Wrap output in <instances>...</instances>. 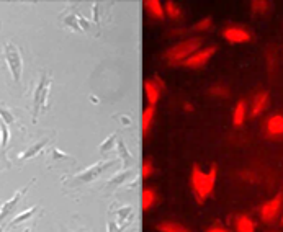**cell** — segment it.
I'll use <instances>...</instances> for the list:
<instances>
[{
  "mask_svg": "<svg viewBox=\"0 0 283 232\" xmlns=\"http://www.w3.org/2000/svg\"><path fill=\"white\" fill-rule=\"evenodd\" d=\"M216 174H218L216 165H211V169L208 172H203L198 164L193 165L192 177H190V185H192V191L198 203H203L213 193L215 183H216Z\"/></svg>",
  "mask_w": 283,
  "mask_h": 232,
  "instance_id": "obj_1",
  "label": "cell"
},
{
  "mask_svg": "<svg viewBox=\"0 0 283 232\" xmlns=\"http://www.w3.org/2000/svg\"><path fill=\"white\" fill-rule=\"evenodd\" d=\"M200 46H201V38H188L185 41L177 43L170 49H167L164 52L162 57L166 59L167 64H170V65L183 64L190 56L195 54L196 49H200Z\"/></svg>",
  "mask_w": 283,
  "mask_h": 232,
  "instance_id": "obj_2",
  "label": "cell"
},
{
  "mask_svg": "<svg viewBox=\"0 0 283 232\" xmlns=\"http://www.w3.org/2000/svg\"><path fill=\"white\" fill-rule=\"evenodd\" d=\"M164 89H166V84H164V81L157 74L151 79V81L144 82V92H146V98L151 107H154V105L159 102Z\"/></svg>",
  "mask_w": 283,
  "mask_h": 232,
  "instance_id": "obj_3",
  "label": "cell"
},
{
  "mask_svg": "<svg viewBox=\"0 0 283 232\" xmlns=\"http://www.w3.org/2000/svg\"><path fill=\"white\" fill-rule=\"evenodd\" d=\"M281 204H283V193H278L272 200H268L267 203L262 204L260 208V217L264 222H272L275 217L278 216L280 209H281Z\"/></svg>",
  "mask_w": 283,
  "mask_h": 232,
  "instance_id": "obj_4",
  "label": "cell"
},
{
  "mask_svg": "<svg viewBox=\"0 0 283 232\" xmlns=\"http://www.w3.org/2000/svg\"><path fill=\"white\" fill-rule=\"evenodd\" d=\"M215 52H216V46H209L206 49H200V51H196L195 54L190 56L187 61L183 62V65H185V67H190V69L201 67V65H205L209 59H211Z\"/></svg>",
  "mask_w": 283,
  "mask_h": 232,
  "instance_id": "obj_5",
  "label": "cell"
},
{
  "mask_svg": "<svg viewBox=\"0 0 283 232\" xmlns=\"http://www.w3.org/2000/svg\"><path fill=\"white\" fill-rule=\"evenodd\" d=\"M223 36L229 43H247L251 39V33L241 26H226L223 30Z\"/></svg>",
  "mask_w": 283,
  "mask_h": 232,
  "instance_id": "obj_6",
  "label": "cell"
},
{
  "mask_svg": "<svg viewBox=\"0 0 283 232\" xmlns=\"http://www.w3.org/2000/svg\"><path fill=\"white\" fill-rule=\"evenodd\" d=\"M265 131L270 137H281L283 136V115H273L267 119Z\"/></svg>",
  "mask_w": 283,
  "mask_h": 232,
  "instance_id": "obj_7",
  "label": "cell"
},
{
  "mask_svg": "<svg viewBox=\"0 0 283 232\" xmlns=\"http://www.w3.org/2000/svg\"><path fill=\"white\" fill-rule=\"evenodd\" d=\"M144 7H146L149 15L156 20H164L166 17V12H164V7L159 0H148V2H144Z\"/></svg>",
  "mask_w": 283,
  "mask_h": 232,
  "instance_id": "obj_8",
  "label": "cell"
},
{
  "mask_svg": "<svg viewBox=\"0 0 283 232\" xmlns=\"http://www.w3.org/2000/svg\"><path fill=\"white\" fill-rule=\"evenodd\" d=\"M268 105V94L267 92H260L254 97V102H252V116H259L262 111L267 108Z\"/></svg>",
  "mask_w": 283,
  "mask_h": 232,
  "instance_id": "obj_9",
  "label": "cell"
},
{
  "mask_svg": "<svg viewBox=\"0 0 283 232\" xmlns=\"http://www.w3.org/2000/svg\"><path fill=\"white\" fill-rule=\"evenodd\" d=\"M157 203V195L153 188H144L141 195V204L144 211H149Z\"/></svg>",
  "mask_w": 283,
  "mask_h": 232,
  "instance_id": "obj_10",
  "label": "cell"
},
{
  "mask_svg": "<svg viewBox=\"0 0 283 232\" xmlns=\"http://www.w3.org/2000/svg\"><path fill=\"white\" fill-rule=\"evenodd\" d=\"M236 232H255V224L249 216L236 217Z\"/></svg>",
  "mask_w": 283,
  "mask_h": 232,
  "instance_id": "obj_11",
  "label": "cell"
},
{
  "mask_svg": "<svg viewBox=\"0 0 283 232\" xmlns=\"http://www.w3.org/2000/svg\"><path fill=\"white\" fill-rule=\"evenodd\" d=\"M157 230L159 232H190V229L174 221H164L161 224H157Z\"/></svg>",
  "mask_w": 283,
  "mask_h": 232,
  "instance_id": "obj_12",
  "label": "cell"
},
{
  "mask_svg": "<svg viewBox=\"0 0 283 232\" xmlns=\"http://www.w3.org/2000/svg\"><path fill=\"white\" fill-rule=\"evenodd\" d=\"M154 116H156V108L154 107H149L143 111V134L148 136V132L151 129V124L154 121Z\"/></svg>",
  "mask_w": 283,
  "mask_h": 232,
  "instance_id": "obj_13",
  "label": "cell"
},
{
  "mask_svg": "<svg viewBox=\"0 0 283 232\" xmlns=\"http://www.w3.org/2000/svg\"><path fill=\"white\" fill-rule=\"evenodd\" d=\"M246 115H247L246 103L241 100V102H238V105H236V108L233 111V123H234V126H242V123H244V119H246Z\"/></svg>",
  "mask_w": 283,
  "mask_h": 232,
  "instance_id": "obj_14",
  "label": "cell"
},
{
  "mask_svg": "<svg viewBox=\"0 0 283 232\" xmlns=\"http://www.w3.org/2000/svg\"><path fill=\"white\" fill-rule=\"evenodd\" d=\"M7 49H9V51H7V57H9V61H10L12 70H13V74H15V77H18V74H20V59H18V54H17L15 48H12V46H9Z\"/></svg>",
  "mask_w": 283,
  "mask_h": 232,
  "instance_id": "obj_15",
  "label": "cell"
},
{
  "mask_svg": "<svg viewBox=\"0 0 283 232\" xmlns=\"http://www.w3.org/2000/svg\"><path fill=\"white\" fill-rule=\"evenodd\" d=\"M164 12H166V15L172 20H179L182 17V9L177 7L175 2H166V7H164Z\"/></svg>",
  "mask_w": 283,
  "mask_h": 232,
  "instance_id": "obj_16",
  "label": "cell"
},
{
  "mask_svg": "<svg viewBox=\"0 0 283 232\" xmlns=\"http://www.w3.org/2000/svg\"><path fill=\"white\" fill-rule=\"evenodd\" d=\"M209 94H211L213 97L228 98V97H229V90L225 87V85H213V87L209 89Z\"/></svg>",
  "mask_w": 283,
  "mask_h": 232,
  "instance_id": "obj_17",
  "label": "cell"
},
{
  "mask_svg": "<svg viewBox=\"0 0 283 232\" xmlns=\"http://www.w3.org/2000/svg\"><path fill=\"white\" fill-rule=\"evenodd\" d=\"M143 178H149L151 175L154 174V167H153V162H151V159H146V161L143 162Z\"/></svg>",
  "mask_w": 283,
  "mask_h": 232,
  "instance_id": "obj_18",
  "label": "cell"
},
{
  "mask_svg": "<svg viewBox=\"0 0 283 232\" xmlns=\"http://www.w3.org/2000/svg\"><path fill=\"white\" fill-rule=\"evenodd\" d=\"M267 9H268V2H265V0H255V2H252L254 13H265Z\"/></svg>",
  "mask_w": 283,
  "mask_h": 232,
  "instance_id": "obj_19",
  "label": "cell"
},
{
  "mask_svg": "<svg viewBox=\"0 0 283 232\" xmlns=\"http://www.w3.org/2000/svg\"><path fill=\"white\" fill-rule=\"evenodd\" d=\"M209 26H211V18H203V20H200L198 23H195V26H193V30L195 31H205V30H208Z\"/></svg>",
  "mask_w": 283,
  "mask_h": 232,
  "instance_id": "obj_20",
  "label": "cell"
},
{
  "mask_svg": "<svg viewBox=\"0 0 283 232\" xmlns=\"http://www.w3.org/2000/svg\"><path fill=\"white\" fill-rule=\"evenodd\" d=\"M206 232H229V230L226 227H223L221 224H213L211 227L206 229Z\"/></svg>",
  "mask_w": 283,
  "mask_h": 232,
  "instance_id": "obj_21",
  "label": "cell"
},
{
  "mask_svg": "<svg viewBox=\"0 0 283 232\" xmlns=\"http://www.w3.org/2000/svg\"><path fill=\"white\" fill-rule=\"evenodd\" d=\"M241 178H244V180H247V178H249V182L257 180V177H255L252 172H241Z\"/></svg>",
  "mask_w": 283,
  "mask_h": 232,
  "instance_id": "obj_22",
  "label": "cell"
},
{
  "mask_svg": "<svg viewBox=\"0 0 283 232\" xmlns=\"http://www.w3.org/2000/svg\"><path fill=\"white\" fill-rule=\"evenodd\" d=\"M33 213V209H30V211H26V213L25 214H20L18 217H17V219H15V222H20V221H23V219H26V217H28L30 214Z\"/></svg>",
  "mask_w": 283,
  "mask_h": 232,
  "instance_id": "obj_23",
  "label": "cell"
},
{
  "mask_svg": "<svg viewBox=\"0 0 283 232\" xmlns=\"http://www.w3.org/2000/svg\"><path fill=\"white\" fill-rule=\"evenodd\" d=\"M7 137H9V131H7L5 126H2V144H4V145H5V142H7Z\"/></svg>",
  "mask_w": 283,
  "mask_h": 232,
  "instance_id": "obj_24",
  "label": "cell"
},
{
  "mask_svg": "<svg viewBox=\"0 0 283 232\" xmlns=\"http://www.w3.org/2000/svg\"><path fill=\"white\" fill-rule=\"evenodd\" d=\"M183 110H185V111H188V113H192V111L195 110V107H193L192 103H185V105H183Z\"/></svg>",
  "mask_w": 283,
  "mask_h": 232,
  "instance_id": "obj_25",
  "label": "cell"
},
{
  "mask_svg": "<svg viewBox=\"0 0 283 232\" xmlns=\"http://www.w3.org/2000/svg\"><path fill=\"white\" fill-rule=\"evenodd\" d=\"M281 224H283V214H281Z\"/></svg>",
  "mask_w": 283,
  "mask_h": 232,
  "instance_id": "obj_26",
  "label": "cell"
},
{
  "mask_svg": "<svg viewBox=\"0 0 283 232\" xmlns=\"http://www.w3.org/2000/svg\"><path fill=\"white\" fill-rule=\"evenodd\" d=\"M268 232H277V230H268Z\"/></svg>",
  "mask_w": 283,
  "mask_h": 232,
  "instance_id": "obj_27",
  "label": "cell"
}]
</instances>
